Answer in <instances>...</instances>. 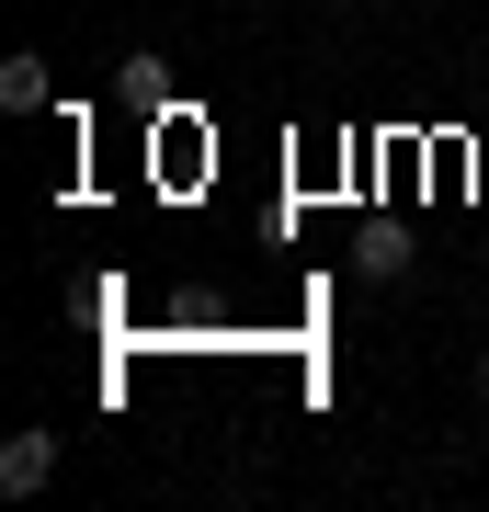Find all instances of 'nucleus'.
Instances as JSON below:
<instances>
[{
	"mask_svg": "<svg viewBox=\"0 0 489 512\" xmlns=\"http://www.w3.org/2000/svg\"><path fill=\"white\" fill-rule=\"evenodd\" d=\"M46 478H57V433L35 421V433H12V444H0V490H12V501H35Z\"/></svg>",
	"mask_w": 489,
	"mask_h": 512,
	"instance_id": "obj_1",
	"label": "nucleus"
},
{
	"mask_svg": "<svg viewBox=\"0 0 489 512\" xmlns=\"http://www.w3.org/2000/svg\"><path fill=\"white\" fill-rule=\"evenodd\" d=\"M0 103H12V114H46V103H57L46 57H0Z\"/></svg>",
	"mask_w": 489,
	"mask_h": 512,
	"instance_id": "obj_2",
	"label": "nucleus"
},
{
	"mask_svg": "<svg viewBox=\"0 0 489 512\" xmlns=\"http://www.w3.org/2000/svg\"><path fill=\"white\" fill-rule=\"evenodd\" d=\"M478 399H489V353H478Z\"/></svg>",
	"mask_w": 489,
	"mask_h": 512,
	"instance_id": "obj_3",
	"label": "nucleus"
}]
</instances>
